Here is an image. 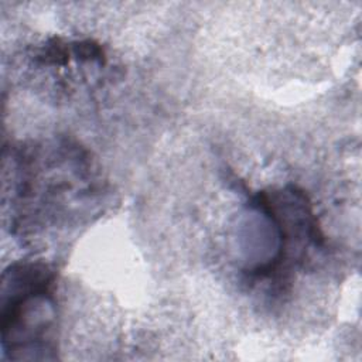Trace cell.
<instances>
[{
    "instance_id": "cell-1",
    "label": "cell",
    "mask_w": 362,
    "mask_h": 362,
    "mask_svg": "<svg viewBox=\"0 0 362 362\" xmlns=\"http://www.w3.org/2000/svg\"><path fill=\"white\" fill-rule=\"evenodd\" d=\"M1 345L11 359L48 351L54 328L51 276L45 267L24 263L3 274Z\"/></svg>"
}]
</instances>
